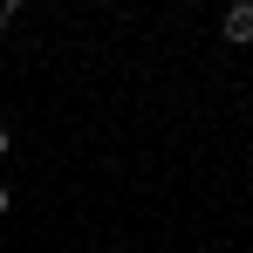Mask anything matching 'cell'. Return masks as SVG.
Instances as JSON below:
<instances>
[{
    "instance_id": "1",
    "label": "cell",
    "mask_w": 253,
    "mask_h": 253,
    "mask_svg": "<svg viewBox=\"0 0 253 253\" xmlns=\"http://www.w3.org/2000/svg\"><path fill=\"white\" fill-rule=\"evenodd\" d=\"M219 35L240 48V42H253V0H240V7H226V21H219Z\"/></svg>"
},
{
    "instance_id": "2",
    "label": "cell",
    "mask_w": 253,
    "mask_h": 253,
    "mask_svg": "<svg viewBox=\"0 0 253 253\" xmlns=\"http://www.w3.org/2000/svg\"><path fill=\"white\" fill-rule=\"evenodd\" d=\"M7 21H14V0H0V28H7Z\"/></svg>"
},
{
    "instance_id": "3",
    "label": "cell",
    "mask_w": 253,
    "mask_h": 253,
    "mask_svg": "<svg viewBox=\"0 0 253 253\" xmlns=\"http://www.w3.org/2000/svg\"><path fill=\"white\" fill-rule=\"evenodd\" d=\"M7 206H14V199H7V185H0V219H7Z\"/></svg>"
},
{
    "instance_id": "4",
    "label": "cell",
    "mask_w": 253,
    "mask_h": 253,
    "mask_svg": "<svg viewBox=\"0 0 253 253\" xmlns=\"http://www.w3.org/2000/svg\"><path fill=\"white\" fill-rule=\"evenodd\" d=\"M7 144H14V137H7V124H0V158H7Z\"/></svg>"
}]
</instances>
